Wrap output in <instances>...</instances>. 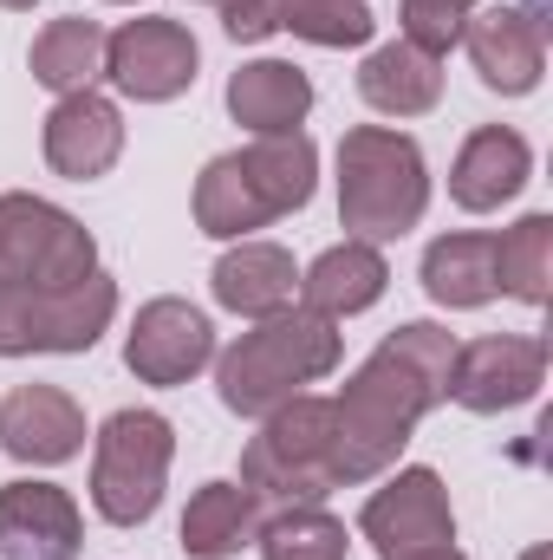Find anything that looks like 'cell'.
<instances>
[{"mask_svg": "<svg viewBox=\"0 0 553 560\" xmlns=\"http://www.w3.org/2000/svg\"><path fill=\"white\" fill-rule=\"evenodd\" d=\"M261 560H345V522L326 515L319 502H293L261 515V535H255Z\"/></svg>", "mask_w": 553, "mask_h": 560, "instance_id": "obj_26", "label": "cell"}, {"mask_svg": "<svg viewBox=\"0 0 553 560\" xmlns=\"http://www.w3.org/2000/svg\"><path fill=\"white\" fill-rule=\"evenodd\" d=\"M85 515L59 482H7L0 489V560H79Z\"/></svg>", "mask_w": 553, "mask_h": 560, "instance_id": "obj_14", "label": "cell"}, {"mask_svg": "<svg viewBox=\"0 0 553 560\" xmlns=\"http://www.w3.org/2000/svg\"><path fill=\"white\" fill-rule=\"evenodd\" d=\"M196 33L183 20H125L118 33H105V79L138 98V105H169L196 85Z\"/></svg>", "mask_w": 553, "mask_h": 560, "instance_id": "obj_9", "label": "cell"}, {"mask_svg": "<svg viewBox=\"0 0 553 560\" xmlns=\"http://www.w3.org/2000/svg\"><path fill=\"white\" fill-rule=\"evenodd\" d=\"M33 79H39L46 92H59V98L92 92V85L105 79V26L85 20V13L52 20V26L33 39Z\"/></svg>", "mask_w": 553, "mask_h": 560, "instance_id": "obj_24", "label": "cell"}, {"mask_svg": "<svg viewBox=\"0 0 553 560\" xmlns=\"http://www.w3.org/2000/svg\"><path fill=\"white\" fill-rule=\"evenodd\" d=\"M169 456H176V423L163 411H111L92 450V509L111 528H143L163 509Z\"/></svg>", "mask_w": 553, "mask_h": 560, "instance_id": "obj_6", "label": "cell"}, {"mask_svg": "<svg viewBox=\"0 0 553 560\" xmlns=\"http://www.w3.org/2000/svg\"><path fill=\"white\" fill-rule=\"evenodd\" d=\"M209 7L222 13V33L228 39H268V33H280L274 0H209Z\"/></svg>", "mask_w": 553, "mask_h": 560, "instance_id": "obj_29", "label": "cell"}, {"mask_svg": "<svg viewBox=\"0 0 553 560\" xmlns=\"http://www.w3.org/2000/svg\"><path fill=\"white\" fill-rule=\"evenodd\" d=\"M339 352H345L339 319L306 313V306H280L215 359V392L235 418H268L286 398H299V385L326 378L339 365Z\"/></svg>", "mask_w": 553, "mask_h": 560, "instance_id": "obj_3", "label": "cell"}, {"mask_svg": "<svg viewBox=\"0 0 553 560\" xmlns=\"http://www.w3.org/2000/svg\"><path fill=\"white\" fill-rule=\"evenodd\" d=\"M449 365H456V339L443 326L411 319L385 332V346L332 398V482L339 489L398 469L423 411L449 398Z\"/></svg>", "mask_w": 553, "mask_h": 560, "instance_id": "obj_1", "label": "cell"}, {"mask_svg": "<svg viewBox=\"0 0 553 560\" xmlns=\"http://www.w3.org/2000/svg\"><path fill=\"white\" fill-rule=\"evenodd\" d=\"M0 7H13V13H26V7H33V0H0Z\"/></svg>", "mask_w": 553, "mask_h": 560, "instance_id": "obj_32", "label": "cell"}, {"mask_svg": "<svg viewBox=\"0 0 553 560\" xmlns=\"http://www.w3.org/2000/svg\"><path fill=\"white\" fill-rule=\"evenodd\" d=\"M385 287H391V261L372 242H339V248H326L299 275V306L306 313H326V319H352V313L378 306Z\"/></svg>", "mask_w": 553, "mask_h": 560, "instance_id": "obj_19", "label": "cell"}, {"mask_svg": "<svg viewBox=\"0 0 553 560\" xmlns=\"http://www.w3.org/2000/svg\"><path fill=\"white\" fill-rule=\"evenodd\" d=\"M261 535V502L242 482H202L183 509V555L189 560H235Z\"/></svg>", "mask_w": 553, "mask_h": 560, "instance_id": "obj_22", "label": "cell"}, {"mask_svg": "<svg viewBox=\"0 0 553 560\" xmlns=\"http://www.w3.org/2000/svg\"><path fill=\"white\" fill-rule=\"evenodd\" d=\"M313 183H319V150L306 131L255 138L248 150H228L196 176V229L215 242H248L255 229L306 209Z\"/></svg>", "mask_w": 553, "mask_h": 560, "instance_id": "obj_2", "label": "cell"}, {"mask_svg": "<svg viewBox=\"0 0 553 560\" xmlns=\"http://www.w3.org/2000/svg\"><path fill=\"white\" fill-rule=\"evenodd\" d=\"M118 319V280L85 275L79 287H13L0 280V359L26 352H92Z\"/></svg>", "mask_w": 553, "mask_h": 560, "instance_id": "obj_7", "label": "cell"}, {"mask_svg": "<svg viewBox=\"0 0 553 560\" xmlns=\"http://www.w3.org/2000/svg\"><path fill=\"white\" fill-rule=\"evenodd\" d=\"M423 293L449 313L495 300V235H443L423 248Z\"/></svg>", "mask_w": 553, "mask_h": 560, "instance_id": "obj_23", "label": "cell"}, {"mask_svg": "<svg viewBox=\"0 0 553 560\" xmlns=\"http://www.w3.org/2000/svg\"><path fill=\"white\" fill-rule=\"evenodd\" d=\"M528 176H534V150H528V138L508 131V125H482V131L462 138L456 163H449V196H456V209L489 215V209L515 202V196L528 189Z\"/></svg>", "mask_w": 553, "mask_h": 560, "instance_id": "obj_17", "label": "cell"}, {"mask_svg": "<svg viewBox=\"0 0 553 560\" xmlns=\"http://www.w3.org/2000/svg\"><path fill=\"white\" fill-rule=\"evenodd\" d=\"M553 280V215H521L508 235H495V293H515L521 306H548Z\"/></svg>", "mask_w": 553, "mask_h": 560, "instance_id": "obj_25", "label": "cell"}, {"mask_svg": "<svg viewBox=\"0 0 553 560\" xmlns=\"http://www.w3.org/2000/svg\"><path fill=\"white\" fill-rule=\"evenodd\" d=\"M358 535L385 560L423 555V548H449L456 541V509L436 469H398L365 509H358Z\"/></svg>", "mask_w": 553, "mask_h": 560, "instance_id": "obj_11", "label": "cell"}, {"mask_svg": "<svg viewBox=\"0 0 553 560\" xmlns=\"http://www.w3.org/2000/svg\"><path fill=\"white\" fill-rule=\"evenodd\" d=\"M125 156V112L98 92H72L46 112V163L72 183H98Z\"/></svg>", "mask_w": 553, "mask_h": 560, "instance_id": "obj_16", "label": "cell"}, {"mask_svg": "<svg viewBox=\"0 0 553 560\" xmlns=\"http://www.w3.org/2000/svg\"><path fill=\"white\" fill-rule=\"evenodd\" d=\"M521 560H553V548H548V541H534V548H528Z\"/></svg>", "mask_w": 553, "mask_h": 560, "instance_id": "obj_31", "label": "cell"}, {"mask_svg": "<svg viewBox=\"0 0 553 560\" xmlns=\"http://www.w3.org/2000/svg\"><path fill=\"white\" fill-rule=\"evenodd\" d=\"M209 359H215V326L202 306H189L176 293L138 306V319L125 332V365L143 385H189Z\"/></svg>", "mask_w": 553, "mask_h": 560, "instance_id": "obj_12", "label": "cell"}, {"mask_svg": "<svg viewBox=\"0 0 553 560\" xmlns=\"http://www.w3.org/2000/svg\"><path fill=\"white\" fill-rule=\"evenodd\" d=\"M358 98L372 112H385V118H423L443 98V59L416 52L411 39L372 46L365 66H358Z\"/></svg>", "mask_w": 553, "mask_h": 560, "instance_id": "obj_20", "label": "cell"}, {"mask_svg": "<svg viewBox=\"0 0 553 560\" xmlns=\"http://www.w3.org/2000/svg\"><path fill=\"white\" fill-rule=\"evenodd\" d=\"M111 7H131V0H111Z\"/></svg>", "mask_w": 553, "mask_h": 560, "instance_id": "obj_33", "label": "cell"}, {"mask_svg": "<svg viewBox=\"0 0 553 560\" xmlns=\"http://www.w3.org/2000/svg\"><path fill=\"white\" fill-rule=\"evenodd\" d=\"M274 20L313 46H365L378 33L365 0H274Z\"/></svg>", "mask_w": 553, "mask_h": 560, "instance_id": "obj_27", "label": "cell"}, {"mask_svg": "<svg viewBox=\"0 0 553 560\" xmlns=\"http://www.w3.org/2000/svg\"><path fill=\"white\" fill-rule=\"evenodd\" d=\"M228 112L235 125H248L255 138H286L306 125L313 112V79L293 66V59H248L235 79H228Z\"/></svg>", "mask_w": 553, "mask_h": 560, "instance_id": "obj_18", "label": "cell"}, {"mask_svg": "<svg viewBox=\"0 0 553 560\" xmlns=\"http://www.w3.org/2000/svg\"><path fill=\"white\" fill-rule=\"evenodd\" d=\"M548 385V346L541 339H521V332H495V339H475V346H456V365H449V398L475 418H502V411H521L534 405V392Z\"/></svg>", "mask_w": 553, "mask_h": 560, "instance_id": "obj_10", "label": "cell"}, {"mask_svg": "<svg viewBox=\"0 0 553 560\" xmlns=\"http://www.w3.org/2000/svg\"><path fill=\"white\" fill-rule=\"evenodd\" d=\"M85 275H98V242L92 229L46 202V196H0V280L13 287H79Z\"/></svg>", "mask_w": 553, "mask_h": 560, "instance_id": "obj_8", "label": "cell"}, {"mask_svg": "<svg viewBox=\"0 0 553 560\" xmlns=\"http://www.w3.org/2000/svg\"><path fill=\"white\" fill-rule=\"evenodd\" d=\"M404 560H469V555H456V548H423V555H404Z\"/></svg>", "mask_w": 553, "mask_h": 560, "instance_id": "obj_30", "label": "cell"}, {"mask_svg": "<svg viewBox=\"0 0 553 560\" xmlns=\"http://www.w3.org/2000/svg\"><path fill=\"white\" fill-rule=\"evenodd\" d=\"M462 46H469V66L482 72L489 92L502 98H528L548 72V33L521 13V7H475L462 20Z\"/></svg>", "mask_w": 553, "mask_h": 560, "instance_id": "obj_13", "label": "cell"}, {"mask_svg": "<svg viewBox=\"0 0 553 560\" xmlns=\"http://www.w3.org/2000/svg\"><path fill=\"white\" fill-rule=\"evenodd\" d=\"M215 300L228 306V313H242V319H268L280 306H293V293H299V268H293V255L274 248V242H242V248H228L222 261H215Z\"/></svg>", "mask_w": 553, "mask_h": 560, "instance_id": "obj_21", "label": "cell"}, {"mask_svg": "<svg viewBox=\"0 0 553 560\" xmlns=\"http://www.w3.org/2000/svg\"><path fill=\"white\" fill-rule=\"evenodd\" d=\"M475 7H482V0H404V7H398V20H404L398 39H411L416 52L443 59V52L462 39V20H469Z\"/></svg>", "mask_w": 553, "mask_h": 560, "instance_id": "obj_28", "label": "cell"}, {"mask_svg": "<svg viewBox=\"0 0 553 560\" xmlns=\"http://www.w3.org/2000/svg\"><path fill=\"white\" fill-rule=\"evenodd\" d=\"M0 450L13 463H33V469L72 463L85 450V411H79V398L59 392V385H13L0 398Z\"/></svg>", "mask_w": 553, "mask_h": 560, "instance_id": "obj_15", "label": "cell"}, {"mask_svg": "<svg viewBox=\"0 0 553 560\" xmlns=\"http://www.w3.org/2000/svg\"><path fill=\"white\" fill-rule=\"evenodd\" d=\"M242 489H255V502L293 509V502H326L332 482V398H286L280 411L261 418V436H248L242 450Z\"/></svg>", "mask_w": 553, "mask_h": 560, "instance_id": "obj_5", "label": "cell"}, {"mask_svg": "<svg viewBox=\"0 0 553 560\" xmlns=\"http://www.w3.org/2000/svg\"><path fill=\"white\" fill-rule=\"evenodd\" d=\"M430 209V170L416 138L391 125H352L339 138V222L345 242H398Z\"/></svg>", "mask_w": 553, "mask_h": 560, "instance_id": "obj_4", "label": "cell"}]
</instances>
